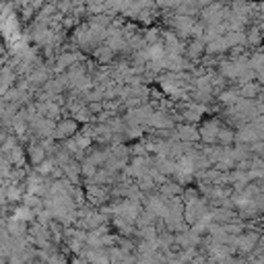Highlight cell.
Instances as JSON below:
<instances>
[{
  "label": "cell",
  "instance_id": "24",
  "mask_svg": "<svg viewBox=\"0 0 264 264\" xmlns=\"http://www.w3.org/2000/svg\"><path fill=\"white\" fill-rule=\"evenodd\" d=\"M143 37L147 41V46H155V44H161V41H163V33H161V29H157V27H151V29H147Z\"/></svg>",
  "mask_w": 264,
  "mask_h": 264
},
{
  "label": "cell",
  "instance_id": "37",
  "mask_svg": "<svg viewBox=\"0 0 264 264\" xmlns=\"http://www.w3.org/2000/svg\"><path fill=\"white\" fill-rule=\"evenodd\" d=\"M256 79H258V83H264V73H258Z\"/></svg>",
  "mask_w": 264,
  "mask_h": 264
},
{
  "label": "cell",
  "instance_id": "9",
  "mask_svg": "<svg viewBox=\"0 0 264 264\" xmlns=\"http://www.w3.org/2000/svg\"><path fill=\"white\" fill-rule=\"evenodd\" d=\"M73 41L79 46V48H85V46H91V27L89 23H81L75 33H73Z\"/></svg>",
  "mask_w": 264,
  "mask_h": 264
},
{
  "label": "cell",
  "instance_id": "29",
  "mask_svg": "<svg viewBox=\"0 0 264 264\" xmlns=\"http://www.w3.org/2000/svg\"><path fill=\"white\" fill-rule=\"evenodd\" d=\"M97 170H99V168H95V165H93V163H89L87 159L81 163V174H83V179H87V182H91V179L95 177Z\"/></svg>",
  "mask_w": 264,
  "mask_h": 264
},
{
  "label": "cell",
  "instance_id": "28",
  "mask_svg": "<svg viewBox=\"0 0 264 264\" xmlns=\"http://www.w3.org/2000/svg\"><path fill=\"white\" fill-rule=\"evenodd\" d=\"M54 168H56V161H54L52 157H48L41 165H37V168H33L41 177H50L52 176V172H54Z\"/></svg>",
  "mask_w": 264,
  "mask_h": 264
},
{
  "label": "cell",
  "instance_id": "4",
  "mask_svg": "<svg viewBox=\"0 0 264 264\" xmlns=\"http://www.w3.org/2000/svg\"><path fill=\"white\" fill-rule=\"evenodd\" d=\"M223 128V124H219L217 120H206L198 126V132H200V141L204 145H215L217 143V136H219V130Z\"/></svg>",
  "mask_w": 264,
  "mask_h": 264
},
{
  "label": "cell",
  "instance_id": "21",
  "mask_svg": "<svg viewBox=\"0 0 264 264\" xmlns=\"http://www.w3.org/2000/svg\"><path fill=\"white\" fill-rule=\"evenodd\" d=\"M25 192L21 186H6V202L8 204H15V202H23Z\"/></svg>",
  "mask_w": 264,
  "mask_h": 264
},
{
  "label": "cell",
  "instance_id": "26",
  "mask_svg": "<svg viewBox=\"0 0 264 264\" xmlns=\"http://www.w3.org/2000/svg\"><path fill=\"white\" fill-rule=\"evenodd\" d=\"M136 188L141 190L143 194H147V192H153V190H155L157 184H155V179H153V177L147 174V176H143L141 179H136Z\"/></svg>",
  "mask_w": 264,
  "mask_h": 264
},
{
  "label": "cell",
  "instance_id": "17",
  "mask_svg": "<svg viewBox=\"0 0 264 264\" xmlns=\"http://www.w3.org/2000/svg\"><path fill=\"white\" fill-rule=\"evenodd\" d=\"M112 225L116 227V231H120V238H132V235H136V225H132V223H126L124 219H118V217H114L112 219Z\"/></svg>",
  "mask_w": 264,
  "mask_h": 264
},
{
  "label": "cell",
  "instance_id": "13",
  "mask_svg": "<svg viewBox=\"0 0 264 264\" xmlns=\"http://www.w3.org/2000/svg\"><path fill=\"white\" fill-rule=\"evenodd\" d=\"M64 177L71 182L73 186H81V179H83V174H81V163L79 161H71L68 165H64Z\"/></svg>",
  "mask_w": 264,
  "mask_h": 264
},
{
  "label": "cell",
  "instance_id": "40",
  "mask_svg": "<svg viewBox=\"0 0 264 264\" xmlns=\"http://www.w3.org/2000/svg\"><path fill=\"white\" fill-rule=\"evenodd\" d=\"M262 10H264V6H262Z\"/></svg>",
  "mask_w": 264,
  "mask_h": 264
},
{
  "label": "cell",
  "instance_id": "39",
  "mask_svg": "<svg viewBox=\"0 0 264 264\" xmlns=\"http://www.w3.org/2000/svg\"><path fill=\"white\" fill-rule=\"evenodd\" d=\"M260 97H262V103H264V89H262V93H260Z\"/></svg>",
  "mask_w": 264,
  "mask_h": 264
},
{
  "label": "cell",
  "instance_id": "36",
  "mask_svg": "<svg viewBox=\"0 0 264 264\" xmlns=\"http://www.w3.org/2000/svg\"><path fill=\"white\" fill-rule=\"evenodd\" d=\"M258 29L264 31V15H260V23H258Z\"/></svg>",
  "mask_w": 264,
  "mask_h": 264
},
{
  "label": "cell",
  "instance_id": "15",
  "mask_svg": "<svg viewBox=\"0 0 264 264\" xmlns=\"http://www.w3.org/2000/svg\"><path fill=\"white\" fill-rule=\"evenodd\" d=\"M229 50V44H227V39L225 35H221V37H215L213 41H208L206 44V56H215V54H223Z\"/></svg>",
  "mask_w": 264,
  "mask_h": 264
},
{
  "label": "cell",
  "instance_id": "10",
  "mask_svg": "<svg viewBox=\"0 0 264 264\" xmlns=\"http://www.w3.org/2000/svg\"><path fill=\"white\" fill-rule=\"evenodd\" d=\"M10 217H12V219H17V221H23V223H27V225H29V223H35L37 213L33 211V208H29V206L19 204V206H15V208H12Z\"/></svg>",
  "mask_w": 264,
  "mask_h": 264
},
{
  "label": "cell",
  "instance_id": "34",
  "mask_svg": "<svg viewBox=\"0 0 264 264\" xmlns=\"http://www.w3.org/2000/svg\"><path fill=\"white\" fill-rule=\"evenodd\" d=\"M56 8L62 10V12H64V10L68 12V10H73V8H75V4H73V2H60V4H56Z\"/></svg>",
  "mask_w": 264,
  "mask_h": 264
},
{
  "label": "cell",
  "instance_id": "5",
  "mask_svg": "<svg viewBox=\"0 0 264 264\" xmlns=\"http://www.w3.org/2000/svg\"><path fill=\"white\" fill-rule=\"evenodd\" d=\"M48 159V151L41 147L39 138H33V141L27 145V161H29L33 168H37V165H41Z\"/></svg>",
  "mask_w": 264,
  "mask_h": 264
},
{
  "label": "cell",
  "instance_id": "22",
  "mask_svg": "<svg viewBox=\"0 0 264 264\" xmlns=\"http://www.w3.org/2000/svg\"><path fill=\"white\" fill-rule=\"evenodd\" d=\"M23 204L33 208V211L37 213V211H41V208H44V198L37 196V194H25V196H23Z\"/></svg>",
  "mask_w": 264,
  "mask_h": 264
},
{
  "label": "cell",
  "instance_id": "8",
  "mask_svg": "<svg viewBox=\"0 0 264 264\" xmlns=\"http://www.w3.org/2000/svg\"><path fill=\"white\" fill-rule=\"evenodd\" d=\"M202 56H206V44L202 39H190L186 44V58L192 60V62H196Z\"/></svg>",
  "mask_w": 264,
  "mask_h": 264
},
{
  "label": "cell",
  "instance_id": "1",
  "mask_svg": "<svg viewBox=\"0 0 264 264\" xmlns=\"http://www.w3.org/2000/svg\"><path fill=\"white\" fill-rule=\"evenodd\" d=\"M262 235L264 233H260V231H248V233H242L240 238H235L233 246L238 250V254H244V256L252 254L256 250V246L262 242Z\"/></svg>",
  "mask_w": 264,
  "mask_h": 264
},
{
  "label": "cell",
  "instance_id": "12",
  "mask_svg": "<svg viewBox=\"0 0 264 264\" xmlns=\"http://www.w3.org/2000/svg\"><path fill=\"white\" fill-rule=\"evenodd\" d=\"M6 231H8V235L12 240H15V238H25L27 231H29V225L23 223V221H17V219L8 217L6 219Z\"/></svg>",
  "mask_w": 264,
  "mask_h": 264
},
{
  "label": "cell",
  "instance_id": "14",
  "mask_svg": "<svg viewBox=\"0 0 264 264\" xmlns=\"http://www.w3.org/2000/svg\"><path fill=\"white\" fill-rule=\"evenodd\" d=\"M264 87H260L258 83H244V85L238 89L242 99H250V101H256V97H260Z\"/></svg>",
  "mask_w": 264,
  "mask_h": 264
},
{
  "label": "cell",
  "instance_id": "31",
  "mask_svg": "<svg viewBox=\"0 0 264 264\" xmlns=\"http://www.w3.org/2000/svg\"><path fill=\"white\" fill-rule=\"evenodd\" d=\"M48 264H68V262H66V256L62 252H52Z\"/></svg>",
  "mask_w": 264,
  "mask_h": 264
},
{
  "label": "cell",
  "instance_id": "23",
  "mask_svg": "<svg viewBox=\"0 0 264 264\" xmlns=\"http://www.w3.org/2000/svg\"><path fill=\"white\" fill-rule=\"evenodd\" d=\"M240 99H242V97H240L238 89H235V91H223V93H219V101L223 103V105H229V107H233Z\"/></svg>",
  "mask_w": 264,
  "mask_h": 264
},
{
  "label": "cell",
  "instance_id": "16",
  "mask_svg": "<svg viewBox=\"0 0 264 264\" xmlns=\"http://www.w3.org/2000/svg\"><path fill=\"white\" fill-rule=\"evenodd\" d=\"M8 161H10L12 168H27V149L23 145L12 149L10 155H8Z\"/></svg>",
  "mask_w": 264,
  "mask_h": 264
},
{
  "label": "cell",
  "instance_id": "30",
  "mask_svg": "<svg viewBox=\"0 0 264 264\" xmlns=\"http://www.w3.org/2000/svg\"><path fill=\"white\" fill-rule=\"evenodd\" d=\"M143 126H134V128H126V130H124V138H126V141H141V138H143Z\"/></svg>",
  "mask_w": 264,
  "mask_h": 264
},
{
  "label": "cell",
  "instance_id": "35",
  "mask_svg": "<svg viewBox=\"0 0 264 264\" xmlns=\"http://www.w3.org/2000/svg\"><path fill=\"white\" fill-rule=\"evenodd\" d=\"M71 264H89V262H87V260H85V258H81V256H75V258H73V262H71Z\"/></svg>",
  "mask_w": 264,
  "mask_h": 264
},
{
  "label": "cell",
  "instance_id": "11",
  "mask_svg": "<svg viewBox=\"0 0 264 264\" xmlns=\"http://www.w3.org/2000/svg\"><path fill=\"white\" fill-rule=\"evenodd\" d=\"M159 194L165 198V200H172V198H179V196H184V186L182 184H177V182H170L168 184H163L159 186Z\"/></svg>",
  "mask_w": 264,
  "mask_h": 264
},
{
  "label": "cell",
  "instance_id": "20",
  "mask_svg": "<svg viewBox=\"0 0 264 264\" xmlns=\"http://www.w3.org/2000/svg\"><path fill=\"white\" fill-rule=\"evenodd\" d=\"M155 221H157V217L155 215H153L151 211H147V208H145V211L141 213V215H138V219H136V229H143V227H151V225H155Z\"/></svg>",
  "mask_w": 264,
  "mask_h": 264
},
{
  "label": "cell",
  "instance_id": "32",
  "mask_svg": "<svg viewBox=\"0 0 264 264\" xmlns=\"http://www.w3.org/2000/svg\"><path fill=\"white\" fill-rule=\"evenodd\" d=\"M87 107H89V112H91L93 116H99V114L103 112V101H93V103H87Z\"/></svg>",
  "mask_w": 264,
  "mask_h": 264
},
{
  "label": "cell",
  "instance_id": "18",
  "mask_svg": "<svg viewBox=\"0 0 264 264\" xmlns=\"http://www.w3.org/2000/svg\"><path fill=\"white\" fill-rule=\"evenodd\" d=\"M114 56H116V54H114L112 50H109V48H107L105 44L93 50V58H95L97 62H99V66H107L109 62L114 60Z\"/></svg>",
  "mask_w": 264,
  "mask_h": 264
},
{
  "label": "cell",
  "instance_id": "33",
  "mask_svg": "<svg viewBox=\"0 0 264 264\" xmlns=\"http://www.w3.org/2000/svg\"><path fill=\"white\" fill-rule=\"evenodd\" d=\"M136 19L141 21V23H151V21H153L151 12H138V15H136Z\"/></svg>",
  "mask_w": 264,
  "mask_h": 264
},
{
  "label": "cell",
  "instance_id": "2",
  "mask_svg": "<svg viewBox=\"0 0 264 264\" xmlns=\"http://www.w3.org/2000/svg\"><path fill=\"white\" fill-rule=\"evenodd\" d=\"M81 132V124L75 120V118H60L56 122V130H54V138H56L58 143H64L68 138H73Z\"/></svg>",
  "mask_w": 264,
  "mask_h": 264
},
{
  "label": "cell",
  "instance_id": "19",
  "mask_svg": "<svg viewBox=\"0 0 264 264\" xmlns=\"http://www.w3.org/2000/svg\"><path fill=\"white\" fill-rule=\"evenodd\" d=\"M217 143H221V147H231V145L235 143V130L229 128V126H223V128L219 130Z\"/></svg>",
  "mask_w": 264,
  "mask_h": 264
},
{
  "label": "cell",
  "instance_id": "7",
  "mask_svg": "<svg viewBox=\"0 0 264 264\" xmlns=\"http://www.w3.org/2000/svg\"><path fill=\"white\" fill-rule=\"evenodd\" d=\"M200 242H202V238H200V235H198L196 231H194L192 227H190L188 231H184V233H176V246H177L179 250L198 248Z\"/></svg>",
  "mask_w": 264,
  "mask_h": 264
},
{
  "label": "cell",
  "instance_id": "6",
  "mask_svg": "<svg viewBox=\"0 0 264 264\" xmlns=\"http://www.w3.org/2000/svg\"><path fill=\"white\" fill-rule=\"evenodd\" d=\"M176 132H177V141H179V143L194 145V143L200 141L198 126H192V124H177V126H176Z\"/></svg>",
  "mask_w": 264,
  "mask_h": 264
},
{
  "label": "cell",
  "instance_id": "25",
  "mask_svg": "<svg viewBox=\"0 0 264 264\" xmlns=\"http://www.w3.org/2000/svg\"><path fill=\"white\" fill-rule=\"evenodd\" d=\"M73 118L81 124V126H85V124H93V122H95V116L89 112V107H87V105H83Z\"/></svg>",
  "mask_w": 264,
  "mask_h": 264
},
{
  "label": "cell",
  "instance_id": "27",
  "mask_svg": "<svg viewBox=\"0 0 264 264\" xmlns=\"http://www.w3.org/2000/svg\"><path fill=\"white\" fill-rule=\"evenodd\" d=\"M264 41V33L258 29V27H254V29H250L246 33V46H260Z\"/></svg>",
  "mask_w": 264,
  "mask_h": 264
},
{
  "label": "cell",
  "instance_id": "3",
  "mask_svg": "<svg viewBox=\"0 0 264 264\" xmlns=\"http://www.w3.org/2000/svg\"><path fill=\"white\" fill-rule=\"evenodd\" d=\"M85 194H87V204H91L93 208L95 206L101 208L105 202L112 200V196H109V188H105V186L85 184Z\"/></svg>",
  "mask_w": 264,
  "mask_h": 264
},
{
  "label": "cell",
  "instance_id": "38",
  "mask_svg": "<svg viewBox=\"0 0 264 264\" xmlns=\"http://www.w3.org/2000/svg\"><path fill=\"white\" fill-rule=\"evenodd\" d=\"M204 264H221V262H215V260H206Z\"/></svg>",
  "mask_w": 264,
  "mask_h": 264
}]
</instances>
